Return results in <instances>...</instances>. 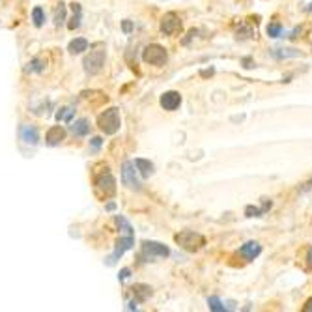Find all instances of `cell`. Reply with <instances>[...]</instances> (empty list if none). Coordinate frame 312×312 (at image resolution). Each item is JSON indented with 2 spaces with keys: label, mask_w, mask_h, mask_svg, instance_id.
Masks as SVG:
<instances>
[{
  "label": "cell",
  "mask_w": 312,
  "mask_h": 312,
  "mask_svg": "<svg viewBox=\"0 0 312 312\" xmlns=\"http://www.w3.org/2000/svg\"><path fill=\"white\" fill-rule=\"evenodd\" d=\"M116 225L120 227V232L123 234V237L118 239L113 256H111V258H109V262H107L109 265H113L114 262H116V260H118L125 251H129V249L133 247V243H135V232H133V227L129 225V221H127L125 217H122V215H116Z\"/></svg>",
  "instance_id": "6da1fadb"
},
{
  "label": "cell",
  "mask_w": 312,
  "mask_h": 312,
  "mask_svg": "<svg viewBox=\"0 0 312 312\" xmlns=\"http://www.w3.org/2000/svg\"><path fill=\"white\" fill-rule=\"evenodd\" d=\"M174 239H176V243H178L181 249L189 251V253H197V251H200L202 247L206 245L204 236H200V234L193 232V230H183L180 234H176Z\"/></svg>",
  "instance_id": "7a4b0ae2"
},
{
  "label": "cell",
  "mask_w": 312,
  "mask_h": 312,
  "mask_svg": "<svg viewBox=\"0 0 312 312\" xmlns=\"http://www.w3.org/2000/svg\"><path fill=\"white\" fill-rule=\"evenodd\" d=\"M120 113H118V109H107L103 114H99V118H97V125H99V129L105 133V135H114V133L120 129Z\"/></svg>",
  "instance_id": "3957f363"
},
{
  "label": "cell",
  "mask_w": 312,
  "mask_h": 312,
  "mask_svg": "<svg viewBox=\"0 0 312 312\" xmlns=\"http://www.w3.org/2000/svg\"><path fill=\"white\" fill-rule=\"evenodd\" d=\"M142 60L150 66H163L167 62V49L153 43V45H148L142 53Z\"/></svg>",
  "instance_id": "277c9868"
},
{
  "label": "cell",
  "mask_w": 312,
  "mask_h": 312,
  "mask_svg": "<svg viewBox=\"0 0 312 312\" xmlns=\"http://www.w3.org/2000/svg\"><path fill=\"white\" fill-rule=\"evenodd\" d=\"M83 66H85L86 73H90V75L99 73V71H101V67L105 66V51H103V49L92 51V53H90V55L85 58Z\"/></svg>",
  "instance_id": "5b68a950"
},
{
  "label": "cell",
  "mask_w": 312,
  "mask_h": 312,
  "mask_svg": "<svg viewBox=\"0 0 312 312\" xmlns=\"http://www.w3.org/2000/svg\"><path fill=\"white\" fill-rule=\"evenodd\" d=\"M181 30V19L178 13L174 11H169L165 13V17L161 19V32L167 34V36H174Z\"/></svg>",
  "instance_id": "8992f818"
},
{
  "label": "cell",
  "mask_w": 312,
  "mask_h": 312,
  "mask_svg": "<svg viewBox=\"0 0 312 312\" xmlns=\"http://www.w3.org/2000/svg\"><path fill=\"white\" fill-rule=\"evenodd\" d=\"M95 189L99 191V193H103L105 197H111L114 195V191H116V180L113 178V174L107 170L103 174H99L97 178H95Z\"/></svg>",
  "instance_id": "52a82bcc"
},
{
  "label": "cell",
  "mask_w": 312,
  "mask_h": 312,
  "mask_svg": "<svg viewBox=\"0 0 312 312\" xmlns=\"http://www.w3.org/2000/svg\"><path fill=\"white\" fill-rule=\"evenodd\" d=\"M169 255H170V251L157 241H144L142 243V256H146V258H167Z\"/></svg>",
  "instance_id": "ba28073f"
},
{
  "label": "cell",
  "mask_w": 312,
  "mask_h": 312,
  "mask_svg": "<svg viewBox=\"0 0 312 312\" xmlns=\"http://www.w3.org/2000/svg\"><path fill=\"white\" fill-rule=\"evenodd\" d=\"M122 180L127 187L131 189H141V181L137 178V170H135V163L125 161L122 167Z\"/></svg>",
  "instance_id": "9c48e42d"
},
{
  "label": "cell",
  "mask_w": 312,
  "mask_h": 312,
  "mask_svg": "<svg viewBox=\"0 0 312 312\" xmlns=\"http://www.w3.org/2000/svg\"><path fill=\"white\" fill-rule=\"evenodd\" d=\"M19 137H21V141L25 142V144H30V146H36V144L39 142V133H38V129H36L34 125H28V123L21 125Z\"/></svg>",
  "instance_id": "30bf717a"
},
{
  "label": "cell",
  "mask_w": 312,
  "mask_h": 312,
  "mask_svg": "<svg viewBox=\"0 0 312 312\" xmlns=\"http://www.w3.org/2000/svg\"><path fill=\"white\" fill-rule=\"evenodd\" d=\"M180 105H181L180 92L170 90V92H165V94L161 95V107L165 109V111H176Z\"/></svg>",
  "instance_id": "8fae6325"
},
{
  "label": "cell",
  "mask_w": 312,
  "mask_h": 312,
  "mask_svg": "<svg viewBox=\"0 0 312 312\" xmlns=\"http://www.w3.org/2000/svg\"><path fill=\"white\" fill-rule=\"evenodd\" d=\"M66 139V129L64 127H60V125H55V127H51L47 131V137H45V141H47L49 146H57L60 142Z\"/></svg>",
  "instance_id": "7c38bea8"
},
{
  "label": "cell",
  "mask_w": 312,
  "mask_h": 312,
  "mask_svg": "<svg viewBox=\"0 0 312 312\" xmlns=\"http://www.w3.org/2000/svg\"><path fill=\"white\" fill-rule=\"evenodd\" d=\"M260 253H262V247H260V243H256V241H249V243H245V245L239 249V255L243 256V258H247V260H255Z\"/></svg>",
  "instance_id": "4fadbf2b"
},
{
  "label": "cell",
  "mask_w": 312,
  "mask_h": 312,
  "mask_svg": "<svg viewBox=\"0 0 312 312\" xmlns=\"http://www.w3.org/2000/svg\"><path fill=\"white\" fill-rule=\"evenodd\" d=\"M71 133H73V135H77V137H86V135L90 133V122H88L86 118L77 120V122L71 125Z\"/></svg>",
  "instance_id": "5bb4252c"
},
{
  "label": "cell",
  "mask_w": 312,
  "mask_h": 312,
  "mask_svg": "<svg viewBox=\"0 0 312 312\" xmlns=\"http://www.w3.org/2000/svg\"><path fill=\"white\" fill-rule=\"evenodd\" d=\"M133 163H135V167L139 169L142 178H150L151 174H153V165H151L148 159H141V157H139V159H135Z\"/></svg>",
  "instance_id": "9a60e30c"
},
{
  "label": "cell",
  "mask_w": 312,
  "mask_h": 312,
  "mask_svg": "<svg viewBox=\"0 0 312 312\" xmlns=\"http://www.w3.org/2000/svg\"><path fill=\"white\" fill-rule=\"evenodd\" d=\"M67 51H69L71 55H79V53H85V51H88V41H86L85 38H75L73 41H71V43H69Z\"/></svg>",
  "instance_id": "2e32d148"
},
{
  "label": "cell",
  "mask_w": 312,
  "mask_h": 312,
  "mask_svg": "<svg viewBox=\"0 0 312 312\" xmlns=\"http://www.w3.org/2000/svg\"><path fill=\"white\" fill-rule=\"evenodd\" d=\"M71 8H73V19H71V23H69L67 27L71 30H75L81 27V15H83V10H81L79 4H71Z\"/></svg>",
  "instance_id": "e0dca14e"
},
{
  "label": "cell",
  "mask_w": 312,
  "mask_h": 312,
  "mask_svg": "<svg viewBox=\"0 0 312 312\" xmlns=\"http://www.w3.org/2000/svg\"><path fill=\"white\" fill-rule=\"evenodd\" d=\"M45 69V62L41 60V58H34V60H30L28 66H27V71L28 73H41Z\"/></svg>",
  "instance_id": "ac0fdd59"
},
{
  "label": "cell",
  "mask_w": 312,
  "mask_h": 312,
  "mask_svg": "<svg viewBox=\"0 0 312 312\" xmlns=\"http://www.w3.org/2000/svg\"><path fill=\"white\" fill-rule=\"evenodd\" d=\"M73 107H64V109H60L57 113V120L58 122H71V118H73Z\"/></svg>",
  "instance_id": "d6986e66"
},
{
  "label": "cell",
  "mask_w": 312,
  "mask_h": 312,
  "mask_svg": "<svg viewBox=\"0 0 312 312\" xmlns=\"http://www.w3.org/2000/svg\"><path fill=\"white\" fill-rule=\"evenodd\" d=\"M208 305H209V311H213V312H225L227 311V307L223 305V301H221L219 297H209Z\"/></svg>",
  "instance_id": "ffe728a7"
},
{
  "label": "cell",
  "mask_w": 312,
  "mask_h": 312,
  "mask_svg": "<svg viewBox=\"0 0 312 312\" xmlns=\"http://www.w3.org/2000/svg\"><path fill=\"white\" fill-rule=\"evenodd\" d=\"M273 55L277 58H288V57H299V51L293 49H275Z\"/></svg>",
  "instance_id": "44dd1931"
},
{
  "label": "cell",
  "mask_w": 312,
  "mask_h": 312,
  "mask_svg": "<svg viewBox=\"0 0 312 312\" xmlns=\"http://www.w3.org/2000/svg\"><path fill=\"white\" fill-rule=\"evenodd\" d=\"M32 19H34V25H36V27H41V25H43V21H45V13H43V10H41L39 6L32 10Z\"/></svg>",
  "instance_id": "7402d4cb"
},
{
  "label": "cell",
  "mask_w": 312,
  "mask_h": 312,
  "mask_svg": "<svg viewBox=\"0 0 312 312\" xmlns=\"http://www.w3.org/2000/svg\"><path fill=\"white\" fill-rule=\"evenodd\" d=\"M64 19H66V6H64V4H60V6L57 8V11H55V25L60 27V25L64 23Z\"/></svg>",
  "instance_id": "603a6c76"
},
{
  "label": "cell",
  "mask_w": 312,
  "mask_h": 312,
  "mask_svg": "<svg viewBox=\"0 0 312 312\" xmlns=\"http://www.w3.org/2000/svg\"><path fill=\"white\" fill-rule=\"evenodd\" d=\"M283 34V27L279 25V23H271L269 27H267V36L269 38H279Z\"/></svg>",
  "instance_id": "cb8c5ba5"
},
{
  "label": "cell",
  "mask_w": 312,
  "mask_h": 312,
  "mask_svg": "<svg viewBox=\"0 0 312 312\" xmlns=\"http://www.w3.org/2000/svg\"><path fill=\"white\" fill-rule=\"evenodd\" d=\"M264 211H265V209L255 208V206H247V209H245L247 217H260V215H262Z\"/></svg>",
  "instance_id": "d4e9b609"
},
{
  "label": "cell",
  "mask_w": 312,
  "mask_h": 312,
  "mask_svg": "<svg viewBox=\"0 0 312 312\" xmlns=\"http://www.w3.org/2000/svg\"><path fill=\"white\" fill-rule=\"evenodd\" d=\"M99 146H101V139H99V137H94V139H92V148L97 150Z\"/></svg>",
  "instance_id": "484cf974"
},
{
  "label": "cell",
  "mask_w": 312,
  "mask_h": 312,
  "mask_svg": "<svg viewBox=\"0 0 312 312\" xmlns=\"http://www.w3.org/2000/svg\"><path fill=\"white\" fill-rule=\"evenodd\" d=\"M129 273H131L129 269H122V271H120V281H125V279L129 277Z\"/></svg>",
  "instance_id": "4316f807"
},
{
  "label": "cell",
  "mask_w": 312,
  "mask_h": 312,
  "mask_svg": "<svg viewBox=\"0 0 312 312\" xmlns=\"http://www.w3.org/2000/svg\"><path fill=\"white\" fill-rule=\"evenodd\" d=\"M133 25L129 23V21H123V32H131Z\"/></svg>",
  "instance_id": "83f0119b"
},
{
  "label": "cell",
  "mask_w": 312,
  "mask_h": 312,
  "mask_svg": "<svg viewBox=\"0 0 312 312\" xmlns=\"http://www.w3.org/2000/svg\"><path fill=\"white\" fill-rule=\"evenodd\" d=\"M307 260H309V264L312 265V247L309 249V255H307Z\"/></svg>",
  "instance_id": "f1b7e54d"
},
{
  "label": "cell",
  "mask_w": 312,
  "mask_h": 312,
  "mask_svg": "<svg viewBox=\"0 0 312 312\" xmlns=\"http://www.w3.org/2000/svg\"><path fill=\"white\" fill-rule=\"evenodd\" d=\"M114 208H116V204H114V202H111V204H107V209H109V211H113Z\"/></svg>",
  "instance_id": "f546056e"
},
{
  "label": "cell",
  "mask_w": 312,
  "mask_h": 312,
  "mask_svg": "<svg viewBox=\"0 0 312 312\" xmlns=\"http://www.w3.org/2000/svg\"><path fill=\"white\" fill-rule=\"evenodd\" d=\"M307 11H312V2L309 4V6H307Z\"/></svg>",
  "instance_id": "4dcf8cb0"
}]
</instances>
